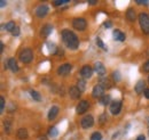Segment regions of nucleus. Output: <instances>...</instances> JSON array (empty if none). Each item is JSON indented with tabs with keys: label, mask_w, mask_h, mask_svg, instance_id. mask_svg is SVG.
I'll return each mask as SVG.
<instances>
[{
	"label": "nucleus",
	"mask_w": 149,
	"mask_h": 140,
	"mask_svg": "<svg viewBox=\"0 0 149 140\" xmlns=\"http://www.w3.org/2000/svg\"><path fill=\"white\" fill-rule=\"evenodd\" d=\"M12 34L14 35V36H17V35H19V26L16 25L15 26V29L12 31Z\"/></svg>",
	"instance_id": "473e14b6"
},
{
	"label": "nucleus",
	"mask_w": 149,
	"mask_h": 140,
	"mask_svg": "<svg viewBox=\"0 0 149 140\" xmlns=\"http://www.w3.org/2000/svg\"><path fill=\"white\" fill-rule=\"evenodd\" d=\"M99 84H101V86L104 88V89H106V88H110V87H111V83L109 82V80H108V79H101Z\"/></svg>",
	"instance_id": "a878e982"
},
{
	"label": "nucleus",
	"mask_w": 149,
	"mask_h": 140,
	"mask_svg": "<svg viewBox=\"0 0 149 140\" xmlns=\"http://www.w3.org/2000/svg\"><path fill=\"white\" fill-rule=\"evenodd\" d=\"M94 72H96L100 76H102V75L106 74V67L101 62H96L95 65H94Z\"/></svg>",
	"instance_id": "ddd939ff"
},
{
	"label": "nucleus",
	"mask_w": 149,
	"mask_h": 140,
	"mask_svg": "<svg viewBox=\"0 0 149 140\" xmlns=\"http://www.w3.org/2000/svg\"><path fill=\"white\" fill-rule=\"evenodd\" d=\"M6 67L10 69V71H12V72H14V73L19 72V70L16 59H15V58H13V57H12V58H9V59L7 60V65H6Z\"/></svg>",
	"instance_id": "f8f14e48"
},
{
	"label": "nucleus",
	"mask_w": 149,
	"mask_h": 140,
	"mask_svg": "<svg viewBox=\"0 0 149 140\" xmlns=\"http://www.w3.org/2000/svg\"><path fill=\"white\" fill-rule=\"evenodd\" d=\"M72 26H74V29L78 30V31H84L87 26V23L84 18H74L72 21Z\"/></svg>",
	"instance_id": "20e7f679"
},
{
	"label": "nucleus",
	"mask_w": 149,
	"mask_h": 140,
	"mask_svg": "<svg viewBox=\"0 0 149 140\" xmlns=\"http://www.w3.org/2000/svg\"><path fill=\"white\" fill-rule=\"evenodd\" d=\"M16 136H17V138L21 140H24L28 138V131H26V129H24V128H21L17 130V132H16Z\"/></svg>",
	"instance_id": "6ab92c4d"
},
{
	"label": "nucleus",
	"mask_w": 149,
	"mask_h": 140,
	"mask_svg": "<svg viewBox=\"0 0 149 140\" xmlns=\"http://www.w3.org/2000/svg\"><path fill=\"white\" fill-rule=\"evenodd\" d=\"M57 114H58V106H52L49 112H48V120L49 121L54 120L57 116Z\"/></svg>",
	"instance_id": "dca6fc26"
},
{
	"label": "nucleus",
	"mask_w": 149,
	"mask_h": 140,
	"mask_svg": "<svg viewBox=\"0 0 149 140\" xmlns=\"http://www.w3.org/2000/svg\"><path fill=\"white\" fill-rule=\"evenodd\" d=\"M104 27H107V29L111 27V22H106V23H104Z\"/></svg>",
	"instance_id": "c9c22d12"
},
{
	"label": "nucleus",
	"mask_w": 149,
	"mask_h": 140,
	"mask_svg": "<svg viewBox=\"0 0 149 140\" xmlns=\"http://www.w3.org/2000/svg\"><path fill=\"white\" fill-rule=\"evenodd\" d=\"M136 3H138V5H146V6H147V5H149V1H139V0H138Z\"/></svg>",
	"instance_id": "f704fd0d"
},
{
	"label": "nucleus",
	"mask_w": 149,
	"mask_h": 140,
	"mask_svg": "<svg viewBox=\"0 0 149 140\" xmlns=\"http://www.w3.org/2000/svg\"><path fill=\"white\" fill-rule=\"evenodd\" d=\"M2 26H3V29H6V31H8V32H10V33H12V31L15 29L16 24H15V22L10 21V22H8L6 25H2Z\"/></svg>",
	"instance_id": "4be33fe9"
},
{
	"label": "nucleus",
	"mask_w": 149,
	"mask_h": 140,
	"mask_svg": "<svg viewBox=\"0 0 149 140\" xmlns=\"http://www.w3.org/2000/svg\"><path fill=\"white\" fill-rule=\"evenodd\" d=\"M52 31H53V26H52L51 24H46V25H44V26L41 27V30H40V35L44 36V38H46V36H48V35L51 34Z\"/></svg>",
	"instance_id": "4468645a"
},
{
	"label": "nucleus",
	"mask_w": 149,
	"mask_h": 140,
	"mask_svg": "<svg viewBox=\"0 0 149 140\" xmlns=\"http://www.w3.org/2000/svg\"><path fill=\"white\" fill-rule=\"evenodd\" d=\"M109 109H110V113H111L112 115L119 114V112H120V109H122V102H120V100H115V102H112L111 104H110Z\"/></svg>",
	"instance_id": "6e6552de"
},
{
	"label": "nucleus",
	"mask_w": 149,
	"mask_h": 140,
	"mask_svg": "<svg viewBox=\"0 0 149 140\" xmlns=\"http://www.w3.org/2000/svg\"><path fill=\"white\" fill-rule=\"evenodd\" d=\"M0 51H1V53L3 51V43H2V42H0Z\"/></svg>",
	"instance_id": "ea45409f"
},
{
	"label": "nucleus",
	"mask_w": 149,
	"mask_h": 140,
	"mask_svg": "<svg viewBox=\"0 0 149 140\" xmlns=\"http://www.w3.org/2000/svg\"><path fill=\"white\" fill-rule=\"evenodd\" d=\"M69 1H67V0H61V1H54L53 2V5L54 6H62V5H65V3H68Z\"/></svg>",
	"instance_id": "7c9ffc66"
},
{
	"label": "nucleus",
	"mask_w": 149,
	"mask_h": 140,
	"mask_svg": "<svg viewBox=\"0 0 149 140\" xmlns=\"http://www.w3.org/2000/svg\"><path fill=\"white\" fill-rule=\"evenodd\" d=\"M76 87L78 88V89L83 92V91L85 90V87H86V82H85L83 79H80V80H78V82H77V86H76Z\"/></svg>",
	"instance_id": "393cba45"
},
{
	"label": "nucleus",
	"mask_w": 149,
	"mask_h": 140,
	"mask_svg": "<svg viewBox=\"0 0 149 140\" xmlns=\"http://www.w3.org/2000/svg\"><path fill=\"white\" fill-rule=\"evenodd\" d=\"M112 78H113V80L117 82V81H119L120 80V75H119V73L116 71V72H113V74H112Z\"/></svg>",
	"instance_id": "2f4dec72"
},
{
	"label": "nucleus",
	"mask_w": 149,
	"mask_h": 140,
	"mask_svg": "<svg viewBox=\"0 0 149 140\" xmlns=\"http://www.w3.org/2000/svg\"><path fill=\"white\" fill-rule=\"evenodd\" d=\"M125 38H126V35H125V33H123L122 31H119V30H115L113 31V39L115 40H117V41H124Z\"/></svg>",
	"instance_id": "a211bd4d"
},
{
	"label": "nucleus",
	"mask_w": 149,
	"mask_h": 140,
	"mask_svg": "<svg viewBox=\"0 0 149 140\" xmlns=\"http://www.w3.org/2000/svg\"><path fill=\"white\" fill-rule=\"evenodd\" d=\"M110 102H111V97L109 95H104L103 97L100 98V103L103 106H107L108 104H110Z\"/></svg>",
	"instance_id": "412c9836"
},
{
	"label": "nucleus",
	"mask_w": 149,
	"mask_h": 140,
	"mask_svg": "<svg viewBox=\"0 0 149 140\" xmlns=\"http://www.w3.org/2000/svg\"><path fill=\"white\" fill-rule=\"evenodd\" d=\"M61 35H62V40H63L64 45L69 49L76 50L79 47V40H78L77 35L74 34L72 31H70V30H63L61 32Z\"/></svg>",
	"instance_id": "f257e3e1"
},
{
	"label": "nucleus",
	"mask_w": 149,
	"mask_h": 140,
	"mask_svg": "<svg viewBox=\"0 0 149 140\" xmlns=\"http://www.w3.org/2000/svg\"><path fill=\"white\" fill-rule=\"evenodd\" d=\"M126 17H127V19H129L130 22H134V21H135L136 15H135L134 9H132V8H129V9H127V12H126Z\"/></svg>",
	"instance_id": "aec40b11"
},
{
	"label": "nucleus",
	"mask_w": 149,
	"mask_h": 140,
	"mask_svg": "<svg viewBox=\"0 0 149 140\" xmlns=\"http://www.w3.org/2000/svg\"><path fill=\"white\" fill-rule=\"evenodd\" d=\"M5 109V98L0 97V113H2Z\"/></svg>",
	"instance_id": "c756f323"
},
{
	"label": "nucleus",
	"mask_w": 149,
	"mask_h": 140,
	"mask_svg": "<svg viewBox=\"0 0 149 140\" xmlns=\"http://www.w3.org/2000/svg\"><path fill=\"white\" fill-rule=\"evenodd\" d=\"M145 88H146V82H145L143 80H140V81L135 84L134 90H135V92H136V93H141L143 90H146Z\"/></svg>",
	"instance_id": "f3484780"
},
{
	"label": "nucleus",
	"mask_w": 149,
	"mask_h": 140,
	"mask_svg": "<svg viewBox=\"0 0 149 140\" xmlns=\"http://www.w3.org/2000/svg\"><path fill=\"white\" fill-rule=\"evenodd\" d=\"M96 45L100 47V48H102V49H104V50H107V48L104 47V43L102 42V40L100 39V38H96Z\"/></svg>",
	"instance_id": "cd10ccee"
},
{
	"label": "nucleus",
	"mask_w": 149,
	"mask_h": 140,
	"mask_svg": "<svg viewBox=\"0 0 149 140\" xmlns=\"http://www.w3.org/2000/svg\"><path fill=\"white\" fill-rule=\"evenodd\" d=\"M69 95H70V97L72 99H79L80 95H81V91L77 87H71L69 89Z\"/></svg>",
	"instance_id": "2eb2a0df"
},
{
	"label": "nucleus",
	"mask_w": 149,
	"mask_h": 140,
	"mask_svg": "<svg viewBox=\"0 0 149 140\" xmlns=\"http://www.w3.org/2000/svg\"><path fill=\"white\" fill-rule=\"evenodd\" d=\"M57 135H58V130L56 129V126H51L48 130V136L52 138H55Z\"/></svg>",
	"instance_id": "b1692460"
},
{
	"label": "nucleus",
	"mask_w": 149,
	"mask_h": 140,
	"mask_svg": "<svg viewBox=\"0 0 149 140\" xmlns=\"http://www.w3.org/2000/svg\"><path fill=\"white\" fill-rule=\"evenodd\" d=\"M147 124H148V133H149V117H148V120H147Z\"/></svg>",
	"instance_id": "37998d69"
},
{
	"label": "nucleus",
	"mask_w": 149,
	"mask_h": 140,
	"mask_svg": "<svg viewBox=\"0 0 149 140\" xmlns=\"http://www.w3.org/2000/svg\"><path fill=\"white\" fill-rule=\"evenodd\" d=\"M6 3H7L6 1H0V7H1V8H3V7L6 6Z\"/></svg>",
	"instance_id": "58836bf2"
},
{
	"label": "nucleus",
	"mask_w": 149,
	"mask_h": 140,
	"mask_svg": "<svg viewBox=\"0 0 149 140\" xmlns=\"http://www.w3.org/2000/svg\"><path fill=\"white\" fill-rule=\"evenodd\" d=\"M104 88L102 87L101 84H96L95 87L93 88V91H92V96L95 97V98H101V97H103L104 95Z\"/></svg>",
	"instance_id": "1a4fd4ad"
},
{
	"label": "nucleus",
	"mask_w": 149,
	"mask_h": 140,
	"mask_svg": "<svg viewBox=\"0 0 149 140\" xmlns=\"http://www.w3.org/2000/svg\"><path fill=\"white\" fill-rule=\"evenodd\" d=\"M3 125H5V131H6L7 133H9V132H10V122H9V121H5V122H3Z\"/></svg>",
	"instance_id": "c85d7f7f"
},
{
	"label": "nucleus",
	"mask_w": 149,
	"mask_h": 140,
	"mask_svg": "<svg viewBox=\"0 0 149 140\" xmlns=\"http://www.w3.org/2000/svg\"><path fill=\"white\" fill-rule=\"evenodd\" d=\"M96 2H97V1H88V3H90V5H95Z\"/></svg>",
	"instance_id": "a19ab883"
},
{
	"label": "nucleus",
	"mask_w": 149,
	"mask_h": 140,
	"mask_svg": "<svg viewBox=\"0 0 149 140\" xmlns=\"http://www.w3.org/2000/svg\"><path fill=\"white\" fill-rule=\"evenodd\" d=\"M39 140H47V138H46V137H40Z\"/></svg>",
	"instance_id": "79ce46f5"
},
{
	"label": "nucleus",
	"mask_w": 149,
	"mask_h": 140,
	"mask_svg": "<svg viewBox=\"0 0 149 140\" xmlns=\"http://www.w3.org/2000/svg\"><path fill=\"white\" fill-rule=\"evenodd\" d=\"M47 13H48V6L47 5H40L36 9V15L40 18L45 17L47 15Z\"/></svg>",
	"instance_id": "9b49d317"
},
{
	"label": "nucleus",
	"mask_w": 149,
	"mask_h": 140,
	"mask_svg": "<svg viewBox=\"0 0 149 140\" xmlns=\"http://www.w3.org/2000/svg\"><path fill=\"white\" fill-rule=\"evenodd\" d=\"M143 71L149 73V60H147V62L145 63V65H143Z\"/></svg>",
	"instance_id": "72a5a7b5"
},
{
	"label": "nucleus",
	"mask_w": 149,
	"mask_h": 140,
	"mask_svg": "<svg viewBox=\"0 0 149 140\" xmlns=\"http://www.w3.org/2000/svg\"><path fill=\"white\" fill-rule=\"evenodd\" d=\"M101 139H102V135L100 132H94V133H92L90 140H101Z\"/></svg>",
	"instance_id": "bb28decb"
},
{
	"label": "nucleus",
	"mask_w": 149,
	"mask_h": 140,
	"mask_svg": "<svg viewBox=\"0 0 149 140\" xmlns=\"http://www.w3.org/2000/svg\"><path fill=\"white\" fill-rule=\"evenodd\" d=\"M71 70H72V65L71 64H62L61 66L57 67V74L64 76V75H68L71 72Z\"/></svg>",
	"instance_id": "39448f33"
},
{
	"label": "nucleus",
	"mask_w": 149,
	"mask_h": 140,
	"mask_svg": "<svg viewBox=\"0 0 149 140\" xmlns=\"http://www.w3.org/2000/svg\"><path fill=\"white\" fill-rule=\"evenodd\" d=\"M139 23L141 26V30L143 31V33L149 34V15L146 13H141L139 15Z\"/></svg>",
	"instance_id": "f03ea898"
},
{
	"label": "nucleus",
	"mask_w": 149,
	"mask_h": 140,
	"mask_svg": "<svg viewBox=\"0 0 149 140\" xmlns=\"http://www.w3.org/2000/svg\"><path fill=\"white\" fill-rule=\"evenodd\" d=\"M32 58H33V53H32V50H31L30 48L23 49V50L21 51V54H19V60L23 62V63H25V64L31 63Z\"/></svg>",
	"instance_id": "7ed1b4c3"
},
{
	"label": "nucleus",
	"mask_w": 149,
	"mask_h": 140,
	"mask_svg": "<svg viewBox=\"0 0 149 140\" xmlns=\"http://www.w3.org/2000/svg\"><path fill=\"white\" fill-rule=\"evenodd\" d=\"M148 82H149V76H148Z\"/></svg>",
	"instance_id": "c03bdc74"
},
{
	"label": "nucleus",
	"mask_w": 149,
	"mask_h": 140,
	"mask_svg": "<svg viewBox=\"0 0 149 140\" xmlns=\"http://www.w3.org/2000/svg\"><path fill=\"white\" fill-rule=\"evenodd\" d=\"M135 140H146V137L143 135H140V136H138V138Z\"/></svg>",
	"instance_id": "e433bc0d"
},
{
	"label": "nucleus",
	"mask_w": 149,
	"mask_h": 140,
	"mask_svg": "<svg viewBox=\"0 0 149 140\" xmlns=\"http://www.w3.org/2000/svg\"><path fill=\"white\" fill-rule=\"evenodd\" d=\"M92 74H93V69H92L91 66L85 65V66L81 67V70H80V75H81L84 79H90V78L92 76Z\"/></svg>",
	"instance_id": "9d476101"
},
{
	"label": "nucleus",
	"mask_w": 149,
	"mask_h": 140,
	"mask_svg": "<svg viewBox=\"0 0 149 140\" xmlns=\"http://www.w3.org/2000/svg\"><path fill=\"white\" fill-rule=\"evenodd\" d=\"M30 95H31V97L33 98V100H36V102H40L41 100V96H40V93L36 91V90H30Z\"/></svg>",
	"instance_id": "5701e85b"
},
{
	"label": "nucleus",
	"mask_w": 149,
	"mask_h": 140,
	"mask_svg": "<svg viewBox=\"0 0 149 140\" xmlns=\"http://www.w3.org/2000/svg\"><path fill=\"white\" fill-rule=\"evenodd\" d=\"M143 93H145V97H146L147 99H149V89H146Z\"/></svg>",
	"instance_id": "4c0bfd02"
},
{
	"label": "nucleus",
	"mask_w": 149,
	"mask_h": 140,
	"mask_svg": "<svg viewBox=\"0 0 149 140\" xmlns=\"http://www.w3.org/2000/svg\"><path fill=\"white\" fill-rule=\"evenodd\" d=\"M88 107H90V103L88 102L81 100V102H79L77 104V106H76V112H77V114H84L88 109Z\"/></svg>",
	"instance_id": "0eeeda50"
},
{
	"label": "nucleus",
	"mask_w": 149,
	"mask_h": 140,
	"mask_svg": "<svg viewBox=\"0 0 149 140\" xmlns=\"http://www.w3.org/2000/svg\"><path fill=\"white\" fill-rule=\"evenodd\" d=\"M94 124V119L92 115H86L81 119V122H80V125L83 129H88L91 128Z\"/></svg>",
	"instance_id": "423d86ee"
}]
</instances>
